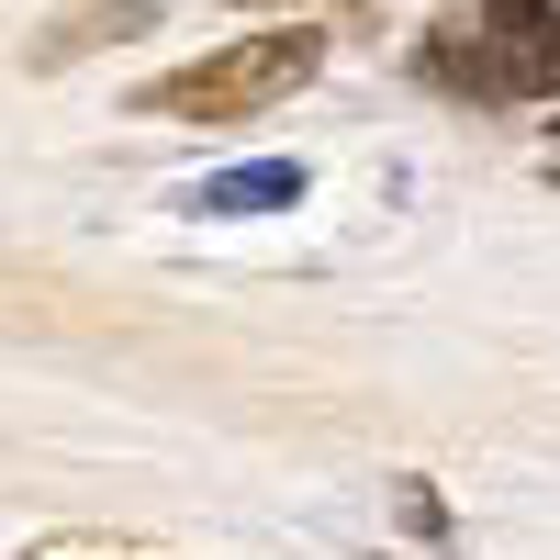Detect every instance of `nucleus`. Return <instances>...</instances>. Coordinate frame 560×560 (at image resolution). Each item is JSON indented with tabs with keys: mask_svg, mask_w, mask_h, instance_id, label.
<instances>
[{
	"mask_svg": "<svg viewBox=\"0 0 560 560\" xmlns=\"http://www.w3.org/2000/svg\"><path fill=\"white\" fill-rule=\"evenodd\" d=\"M202 202L213 213H280V202H303V168H224Z\"/></svg>",
	"mask_w": 560,
	"mask_h": 560,
	"instance_id": "7ed1b4c3",
	"label": "nucleus"
},
{
	"mask_svg": "<svg viewBox=\"0 0 560 560\" xmlns=\"http://www.w3.org/2000/svg\"><path fill=\"white\" fill-rule=\"evenodd\" d=\"M493 34H504V90H560V23H549V0H493Z\"/></svg>",
	"mask_w": 560,
	"mask_h": 560,
	"instance_id": "f03ea898",
	"label": "nucleus"
},
{
	"mask_svg": "<svg viewBox=\"0 0 560 560\" xmlns=\"http://www.w3.org/2000/svg\"><path fill=\"white\" fill-rule=\"evenodd\" d=\"M314 57H325V45H314L303 23H280V34H247V45H213L202 68L147 79L135 102L168 113V124H247V113H269V102H292V90L314 79Z\"/></svg>",
	"mask_w": 560,
	"mask_h": 560,
	"instance_id": "f257e3e1",
	"label": "nucleus"
}]
</instances>
